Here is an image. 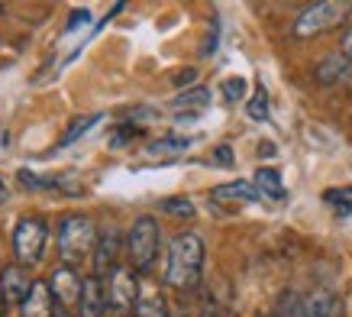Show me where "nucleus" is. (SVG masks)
Wrapping results in <instances>:
<instances>
[{
	"label": "nucleus",
	"mask_w": 352,
	"mask_h": 317,
	"mask_svg": "<svg viewBox=\"0 0 352 317\" xmlns=\"http://www.w3.org/2000/svg\"><path fill=\"white\" fill-rule=\"evenodd\" d=\"M204 259H207V249L201 236L191 230L178 233L168 243V256H165V285L178 292L197 288L204 275Z\"/></svg>",
	"instance_id": "obj_1"
},
{
	"label": "nucleus",
	"mask_w": 352,
	"mask_h": 317,
	"mask_svg": "<svg viewBox=\"0 0 352 317\" xmlns=\"http://www.w3.org/2000/svg\"><path fill=\"white\" fill-rule=\"evenodd\" d=\"M97 227L91 217L85 214H72L58 223V256H62V265H72L75 269L78 263H85L87 256H94L97 249Z\"/></svg>",
	"instance_id": "obj_2"
},
{
	"label": "nucleus",
	"mask_w": 352,
	"mask_h": 317,
	"mask_svg": "<svg viewBox=\"0 0 352 317\" xmlns=\"http://www.w3.org/2000/svg\"><path fill=\"white\" fill-rule=\"evenodd\" d=\"M159 243H162V230H159V223H155V217L139 214L126 233L129 269L133 272H149L155 256H159Z\"/></svg>",
	"instance_id": "obj_3"
},
{
	"label": "nucleus",
	"mask_w": 352,
	"mask_h": 317,
	"mask_svg": "<svg viewBox=\"0 0 352 317\" xmlns=\"http://www.w3.org/2000/svg\"><path fill=\"white\" fill-rule=\"evenodd\" d=\"M349 10H352V3H342V0H320V3H310V7H304V10L294 17L291 32H294V39H314V36H320V32L346 23Z\"/></svg>",
	"instance_id": "obj_4"
},
{
	"label": "nucleus",
	"mask_w": 352,
	"mask_h": 317,
	"mask_svg": "<svg viewBox=\"0 0 352 317\" xmlns=\"http://www.w3.org/2000/svg\"><path fill=\"white\" fill-rule=\"evenodd\" d=\"M45 240H49V227H45L43 217H23V221L16 223V230H13V256H16V265L32 269V265L43 259Z\"/></svg>",
	"instance_id": "obj_5"
},
{
	"label": "nucleus",
	"mask_w": 352,
	"mask_h": 317,
	"mask_svg": "<svg viewBox=\"0 0 352 317\" xmlns=\"http://www.w3.org/2000/svg\"><path fill=\"white\" fill-rule=\"evenodd\" d=\"M100 282H104V298H107L110 314L123 317V314H129V311H136V301L142 292H139V282L129 265L113 269V272H110L107 278H100Z\"/></svg>",
	"instance_id": "obj_6"
},
{
	"label": "nucleus",
	"mask_w": 352,
	"mask_h": 317,
	"mask_svg": "<svg viewBox=\"0 0 352 317\" xmlns=\"http://www.w3.org/2000/svg\"><path fill=\"white\" fill-rule=\"evenodd\" d=\"M49 288H52V295H55V305L62 307V311H72V307L81 305L85 278L72 265H55L52 275H49Z\"/></svg>",
	"instance_id": "obj_7"
},
{
	"label": "nucleus",
	"mask_w": 352,
	"mask_h": 317,
	"mask_svg": "<svg viewBox=\"0 0 352 317\" xmlns=\"http://www.w3.org/2000/svg\"><path fill=\"white\" fill-rule=\"evenodd\" d=\"M314 74L327 88H352V59H346L342 52L323 55L317 68H314Z\"/></svg>",
	"instance_id": "obj_8"
},
{
	"label": "nucleus",
	"mask_w": 352,
	"mask_h": 317,
	"mask_svg": "<svg viewBox=\"0 0 352 317\" xmlns=\"http://www.w3.org/2000/svg\"><path fill=\"white\" fill-rule=\"evenodd\" d=\"M32 285H36V278H30V269H23V265H7L0 272V295L10 305H23Z\"/></svg>",
	"instance_id": "obj_9"
},
{
	"label": "nucleus",
	"mask_w": 352,
	"mask_h": 317,
	"mask_svg": "<svg viewBox=\"0 0 352 317\" xmlns=\"http://www.w3.org/2000/svg\"><path fill=\"white\" fill-rule=\"evenodd\" d=\"M120 249H126V246H120V230H104L100 233V240H97V249H94V278H107L117 265V256Z\"/></svg>",
	"instance_id": "obj_10"
},
{
	"label": "nucleus",
	"mask_w": 352,
	"mask_h": 317,
	"mask_svg": "<svg viewBox=\"0 0 352 317\" xmlns=\"http://www.w3.org/2000/svg\"><path fill=\"white\" fill-rule=\"evenodd\" d=\"M20 314L23 317H55V295H52V288H49V282L36 278L32 292L20 305Z\"/></svg>",
	"instance_id": "obj_11"
},
{
	"label": "nucleus",
	"mask_w": 352,
	"mask_h": 317,
	"mask_svg": "<svg viewBox=\"0 0 352 317\" xmlns=\"http://www.w3.org/2000/svg\"><path fill=\"white\" fill-rule=\"evenodd\" d=\"M81 317H110L107 298H104V282L100 278H85V295H81Z\"/></svg>",
	"instance_id": "obj_12"
},
{
	"label": "nucleus",
	"mask_w": 352,
	"mask_h": 317,
	"mask_svg": "<svg viewBox=\"0 0 352 317\" xmlns=\"http://www.w3.org/2000/svg\"><path fill=\"white\" fill-rule=\"evenodd\" d=\"M214 201H233V204H252V201H262V194L252 181H226V185H217L210 191Z\"/></svg>",
	"instance_id": "obj_13"
},
{
	"label": "nucleus",
	"mask_w": 352,
	"mask_h": 317,
	"mask_svg": "<svg viewBox=\"0 0 352 317\" xmlns=\"http://www.w3.org/2000/svg\"><path fill=\"white\" fill-rule=\"evenodd\" d=\"M252 185L258 188V194H262V198H272V201H285V198H288L285 181H281V172L272 169V165H262V169L256 172Z\"/></svg>",
	"instance_id": "obj_14"
},
{
	"label": "nucleus",
	"mask_w": 352,
	"mask_h": 317,
	"mask_svg": "<svg viewBox=\"0 0 352 317\" xmlns=\"http://www.w3.org/2000/svg\"><path fill=\"white\" fill-rule=\"evenodd\" d=\"M100 120H104V114L75 116V120L68 123V130H65V133H62V139H58V146H55V149H68V146H75L78 139H81V136H87V133H91V130H94L97 123H100Z\"/></svg>",
	"instance_id": "obj_15"
},
{
	"label": "nucleus",
	"mask_w": 352,
	"mask_h": 317,
	"mask_svg": "<svg viewBox=\"0 0 352 317\" xmlns=\"http://www.w3.org/2000/svg\"><path fill=\"white\" fill-rule=\"evenodd\" d=\"M133 317H168V305H165V298H162L155 288H146V292L139 295Z\"/></svg>",
	"instance_id": "obj_16"
},
{
	"label": "nucleus",
	"mask_w": 352,
	"mask_h": 317,
	"mask_svg": "<svg viewBox=\"0 0 352 317\" xmlns=\"http://www.w3.org/2000/svg\"><path fill=\"white\" fill-rule=\"evenodd\" d=\"M323 204H327L336 217H349V214H352V185L327 188V191H323Z\"/></svg>",
	"instance_id": "obj_17"
},
{
	"label": "nucleus",
	"mask_w": 352,
	"mask_h": 317,
	"mask_svg": "<svg viewBox=\"0 0 352 317\" xmlns=\"http://www.w3.org/2000/svg\"><path fill=\"white\" fill-rule=\"evenodd\" d=\"M245 114H249V120H256V123H265L268 116H272V101H268L265 85H256L252 97L245 101Z\"/></svg>",
	"instance_id": "obj_18"
},
{
	"label": "nucleus",
	"mask_w": 352,
	"mask_h": 317,
	"mask_svg": "<svg viewBox=\"0 0 352 317\" xmlns=\"http://www.w3.org/2000/svg\"><path fill=\"white\" fill-rule=\"evenodd\" d=\"M207 104H210V91H207V88H188V91H182V94L171 101V107H178V110H191V114L204 110Z\"/></svg>",
	"instance_id": "obj_19"
},
{
	"label": "nucleus",
	"mask_w": 352,
	"mask_h": 317,
	"mask_svg": "<svg viewBox=\"0 0 352 317\" xmlns=\"http://www.w3.org/2000/svg\"><path fill=\"white\" fill-rule=\"evenodd\" d=\"M188 146H191L188 136H165V139H159V143H152L146 152H149V156H178V152H184Z\"/></svg>",
	"instance_id": "obj_20"
},
{
	"label": "nucleus",
	"mask_w": 352,
	"mask_h": 317,
	"mask_svg": "<svg viewBox=\"0 0 352 317\" xmlns=\"http://www.w3.org/2000/svg\"><path fill=\"white\" fill-rule=\"evenodd\" d=\"M16 178H20L23 188H32V191L62 188V181H58V178H43V175H36V172H30V169H20V172H16Z\"/></svg>",
	"instance_id": "obj_21"
},
{
	"label": "nucleus",
	"mask_w": 352,
	"mask_h": 317,
	"mask_svg": "<svg viewBox=\"0 0 352 317\" xmlns=\"http://www.w3.org/2000/svg\"><path fill=\"white\" fill-rule=\"evenodd\" d=\"M159 207L165 214H171V217H194V201L191 198H165Z\"/></svg>",
	"instance_id": "obj_22"
},
{
	"label": "nucleus",
	"mask_w": 352,
	"mask_h": 317,
	"mask_svg": "<svg viewBox=\"0 0 352 317\" xmlns=\"http://www.w3.org/2000/svg\"><path fill=\"white\" fill-rule=\"evenodd\" d=\"M245 78H239V74H236V78H226L223 85H220V91H223V97L226 101H230V104H236V101H243L245 97Z\"/></svg>",
	"instance_id": "obj_23"
},
{
	"label": "nucleus",
	"mask_w": 352,
	"mask_h": 317,
	"mask_svg": "<svg viewBox=\"0 0 352 317\" xmlns=\"http://www.w3.org/2000/svg\"><path fill=\"white\" fill-rule=\"evenodd\" d=\"M78 26H91V10H75L72 13V20H68L65 32H75Z\"/></svg>",
	"instance_id": "obj_24"
},
{
	"label": "nucleus",
	"mask_w": 352,
	"mask_h": 317,
	"mask_svg": "<svg viewBox=\"0 0 352 317\" xmlns=\"http://www.w3.org/2000/svg\"><path fill=\"white\" fill-rule=\"evenodd\" d=\"M214 158L220 162V165H230V162H233V149H230V146H217Z\"/></svg>",
	"instance_id": "obj_25"
},
{
	"label": "nucleus",
	"mask_w": 352,
	"mask_h": 317,
	"mask_svg": "<svg viewBox=\"0 0 352 317\" xmlns=\"http://www.w3.org/2000/svg\"><path fill=\"white\" fill-rule=\"evenodd\" d=\"M340 52L346 55V59H352V26L346 30V36H342V43H340Z\"/></svg>",
	"instance_id": "obj_26"
},
{
	"label": "nucleus",
	"mask_w": 352,
	"mask_h": 317,
	"mask_svg": "<svg viewBox=\"0 0 352 317\" xmlns=\"http://www.w3.org/2000/svg\"><path fill=\"white\" fill-rule=\"evenodd\" d=\"M194 78H197V72H184V74H178V78H175V85H188V81H194Z\"/></svg>",
	"instance_id": "obj_27"
},
{
	"label": "nucleus",
	"mask_w": 352,
	"mask_h": 317,
	"mask_svg": "<svg viewBox=\"0 0 352 317\" xmlns=\"http://www.w3.org/2000/svg\"><path fill=\"white\" fill-rule=\"evenodd\" d=\"M258 156H275V146H272V143H262V149H258Z\"/></svg>",
	"instance_id": "obj_28"
},
{
	"label": "nucleus",
	"mask_w": 352,
	"mask_h": 317,
	"mask_svg": "<svg viewBox=\"0 0 352 317\" xmlns=\"http://www.w3.org/2000/svg\"><path fill=\"white\" fill-rule=\"evenodd\" d=\"M7 201V185H3V178H0V204Z\"/></svg>",
	"instance_id": "obj_29"
},
{
	"label": "nucleus",
	"mask_w": 352,
	"mask_h": 317,
	"mask_svg": "<svg viewBox=\"0 0 352 317\" xmlns=\"http://www.w3.org/2000/svg\"><path fill=\"white\" fill-rule=\"evenodd\" d=\"M3 307H7V301H3V295H0V317H3Z\"/></svg>",
	"instance_id": "obj_30"
},
{
	"label": "nucleus",
	"mask_w": 352,
	"mask_h": 317,
	"mask_svg": "<svg viewBox=\"0 0 352 317\" xmlns=\"http://www.w3.org/2000/svg\"><path fill=\"white\" fill-rule=\"evenodd\" d=\"M55 317H75V314H72V311H62V314H55Z\"/></svg>",
	"instance_id": "obj_31"
},
{
	"label": "nucleus",
	"mask_w": 352,
	"mask_h": 317,
	"mask_svg": "<svg viewBox=\"0 0 352 317\" xmlns=\"http://www.w3.org/2000/svg\"><path fill=\"white\" fill-rule=\"evenodd\" d=\"M204 317H217V314H210V311H207V314H204Z\"/></svg>",
	"instance_id": "obj_32"
},
{
	"label": "nucleus",
	"mask_w": 352,
	"mask_h": 317,
	"mask_svg": "<svg viewBox=\"0 0 352 317\" xmlns=\"http://www.w3.org/2000/svg\"><path fill=\"white\" fill-rule=\"evenodd\" d=\"M0 17H3V3H0Z\"/></svg>",
	"instance_id": "obj_33"
}]
</instances>
